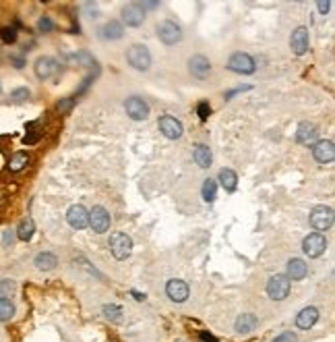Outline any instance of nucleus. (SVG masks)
<instances>
[{"instance_id":"4c0bfd02","label":"nucleus","mask_w":335,"mask_h":342,"mask_svg":"<svg viewBox=\"0 0 335 342\" xmlns=\"http://www.w3.org/2000/svg\"><path fill=\"white\" fill-rule=\"evenodd\" d=\"M317 8H319L321 15H327V10L331 8V2H327V0H319V2H317Z\"/></svg>"},{"instance_id":"dca6fc26","label":"nucleus","mask_w":335,"mask_h":342,"mask_svg":"<svg viewBox=\"0 0 335 342\" xmlns=\"http://www.w3.org/2000/svg\"><path fill=\"white\" fill-rule=\"evenodd\" d=\"M56 73H58V62H56L54 58H50V56L37 58V62H35V75H37V79H50Z\"/></svg>"},{"instance_id":"72a5a7b5","label":"nucleus","mask_w":335,"mask_h":342,"mask_svg":"<svg viewBox=\"0 0 335 342\" xmlns=\"http://www.w3.org/2000/svg\"><path fill=\"white\" fill-rule=\"evenodd\" d=\"M197 114H199L201 120H207V118H209V114H211V106H209V102H199V106H197Z\"/></svg>"},{"instance_id":"c03bdc74","label":"nucleus","mask_w":335,"mask_h":342,"mask_svg":"<svg viewBox=\"0 0 335 342\" xmlns=\"http://www.w3.org/2000/svg\"><path fill=\"white\" fill-rule=\"evenodd\" d=\"M133 295H135V299H137V301H145V295H141V293H137V291H135Z\"/></svg>"},{"instance_id":"412c9836","label":"nucleus","mask_w":335,"mask_h":342,"mask_svg":"<svg viewBox=\"0 0 335 342\" xmlns=\"http://www.w3.org/2000/svg\"><path fill=\"white\" fill-rule=\"evenodd\" d=\"M306 274H309V268H306V264L302 262V259L294 257L288 262V280H302Z\"/></svg>"},{"instance_id":"a19ab883","label":"nucleus","mask_w":335,"mask_h":342,"mask_svg":"<svg viewBox=\"0 0 335 342\" xmlns=\"http://www.w3.org/2000/svg\"><path fill=\"white\" fill-rule=\"evenodd\" d=\"M12 239H15V237H12V232L6 230L4 232V245H6V247H8V245H12Z\"/></svg>"},{"instance_id":"423d86ee","label":"nucleus","mask_w":335,"mask_h":342,"mask_svg":"<svg viewBox=\"0 0 335 342\" xmlns=\"http://www.w3.org/2000/svg\"><path fill=\"white\" fill-rule=\"evenodd\" d=\"M267 295L273 301H284L290 295V280L286 276H282V274L271 276L267 282Z\"/></svg>"},{"instance_id":"4468645a","label":"nucleus","mask_w":335,"mask_h":342,"mask_svg":"<svg viewBox=\"0 0 335 342\" xmlns=\"http://www.w3.org/2000/svg\"><path fill=\"white\" fill-rule=\"evenodd\" d=\"M166 293L174 303H184L188 299V284L184 280H170L166 284Z\"/></svg>"},{"instance_id":"5701e85b","label":"nucleus","mask_w":335,"mask_h":342,"mask_svg":"<svg viewBox=\"0 0 335 342\" xmlns=\"http://www.w3.org/2000/svg\"><path fill=\"white\" fill-rule=\"evenodd\" d=\"M35 268L37 270H41V272H50V270H54L56 268V264H58V257H56L54 253H48V251H44V253H37L35 255Z\"/></svg>"},{"instance_id":"0eeeda50","label":"nucleus","mask_w":335,"mask_h":342,"mask_svg":"<svg viewBox=\"0 0 335 342\" xmlns=\"http://www.w3.org/2000/svg\"><path fill=\"white\" fill-rule=\"evenodd\" d=\"M110 224H112V218H110L108 210L102 208V205H95V208L89 212V226L97 232V235H104L106 230H110Z\"/></svg>"},{"instance_id":"9d476101","label":"nucleus","mask_w":335,"mask_h":342,"mask_svg":"<svg viewBox=\"0 0 335 342\" xmlns=\"http://www.w3.org/2000/svg\"><path fill=\"white\" fill-rule=\"evenodd\" d=\"M160 131L168 137V139H180L182 137V133H184V129H182V122H180L178 118H174V116H162L160 118Z\"/></svg>"},{"instance_id":"f3484780","label":"nucleus","mask_w":335,"mask_h":342,"mask_svg":"<svg viewBox=\"0 0 335 342\" xmlns=\"http://www.w3.org/2000/svg\"><path fill=\"white\" fill-rule=\"evenodd\" d=\"M317 137H319V129L313 125V122H300L298 131H296V139L302 145H313L317 143Z\"/></svg>"},{"instance_id":"58836bf2","label":"nucleus","mask_w":335,"mask_h":342,"mask_svg":"<svg viewBox=\"0 0 335 342\" xmlns=\"http://www.w3.org/2000/svg\"><path fill=\"white\" fill-rule=\"evenodd\" d=\"M246 89H250V87H248V85H244V87H236V89L228 91V93H226V100H232V98H234V95H236V93H240V91H246Z\"/></svg>"},{"instance_id":"ddd939ff","label":"nucleus","mask_w":335,"mask_h":342,"mask_svg":"<svg viewBox=\"0 0 335 342\" xmlns=\"http://www.w3.org/2000/svg\"><path fill=\"white\" fill-rule=\"evenodd\" d=\"M188 71L197 79H207L209 73H211V62H209V58H205L203 54H197V56H192L188 60Z\"/></svg>"},{"instance_id":"473e14b6","label":"nucleus","mask_w":335,"mask_h":342,"mask_svg":"<svg viewBox=\"0 0 335 342\" xmlns=\"http://www.w3.org/2000/svg\"><path fill=\"white\" fill-rule=\"evenodd\" d=\"M37 29H39V31H44V33H50V31L54 29L52 19H50V17H41V19L37 21Z\"/></svg>"},{"instance_id":"4be33fe9","label":"nucleus","mask_w":335,"mask_h":342,"mask_svg":"<svg viewBox=\"0 0 335 342\" xmlns=\"http://www.w3.org/2000/svg\"><path fill=\"white\" fill-rule=\"evenodd\" d=\"M192 158L194 162L199 164V168H209L211 166V162H213V156H211V149H209L207 145L199 143V145H194V152H192Z\"/></svg>"},{"instance_id":"393cba45","label":"nucleus","mask_w":335,"mask_h":342,"mask_svg":"<svg viewBox=\"0 0 335 342\" xmlns=\"http://www.w3.org/2000/svg\"><path fill=\"white\" fill-rule=\"evenodd\" d=\"M124 35V27L118 21H108L102 27V37L104 39H120Z\"/></svg>"},{"instance_id":"ea45409f","label":"nucleus","mask_w":335,"mask_h":342,"mask_svg":"<svg viewBox=\"0 0 335 342\" xmlns=\"http://www.w3.org/2000/svg\"><path fill=\"white\" fill-rule=\"evenodd\" d=\"M201 340H205V342H217V338H215V336L207 334V332H201Z\"/></svg>"},{"instance_id":"a211bd4d","label":"nucleus","mask_w":335,"mask_h":342,"mask_svg":"<svg viewBox=\"0 0 335 342\" xmlns=\"http://www.w3.org/2000/svg\"><path fill=\"white\" fill-rule=\"evenodd\" d=\"M122 19H124V23L131 25V27H139V25H143V21H145V12H143V8L139 4H129V6L122 8Z\"/></svg>"},{"instance_id":"c9c22d12","label":"nucleus","mask_w":335,"mask_h":342,"mask_svg":"<svg viewBox=\"0 0 335 342\" xmlns=\"http://www.w3.org/2000/svg\"><path fill=\"white\" fill-rule=\"evenodd\" d=\"M73 104H75V100H73V98H66V100L58 102V106H56V108H58V112H68V110L73 108Z\"/></svg>"},{"instance_id":"6e6552de","label":"nucleus","mask_w":335,"mask_h":342,"mask_svg":"<svg viewBox=\"0 0 335 342\" xmlns=\"http://www.w3.org/2000/svg\"><path fill=\"white\" fill-rule=\"evenodd\" d=\"M311 224L315 230H329L333 224V210L327 205H317L311 212Z\"/></svg>"},{"instance_id":"6ab92c4d","label":"nucleus","mask_w":335,"mask_h":342,"mask_svg":"<svg viewBox=\"0 0 335 342\" xmlns=\"http://www.w3.org/2000/svg\"><path fill=\"white\" fill-rule=\"evenodd\" d=\"M317 322H319V309L317 307H306L296 316V326L300 330H311Z\"/></svg>"},{"instance_id":"f8f14e48","label":"nucleus","mask_w":335,"mask_h":342,"mask_svg":"<svg viewBox=\"0 0 335 342\" xmlns=\"http://www.w3.org/2000/svg\"><path fill=\"white\" fill-rule=\"evenodd\" d=\"M290 48H292V52H294V54H298V56H302V54L309 52V29H306V27H298V29L292 33Z\"/></svg>"},{"instance_id":"bb28decb","label":"nucleus","mask_w":335,"mask_h":342,"mask_svg":"<svg viewBox=\"0 0 335 342\" xmlns=\"http://www.w3.org/2000/svg\"><path fill=\"white\" fill-rule=\"evenodd\" d=\"M27 164H29V156H27L25 152H17L8 160V170L10 172H19V170H23L27 166Z\"/></svg>"},{"instance_id":"7ed1b4c3","label":"nucleus","mask_w":335,"mask_h":342,"mask_svg":"<svg viewBox=\"0 0 335 342\" xmlns=\"http://www.w3.org/2000/svg\"><path fill=\"white\" fill-rule=\"evenodd\" d=\"M110 251L116 259H127L133 251V239L129 235H124V232H116L110 239Z\"/></svg>"},{"instance_id":"39448f33","label":"nucleus","mask_w":335,"mask_h":342,"mask_svg":"<svg viewBox=\"0 0 335 342\" xmlns=\"http://www.w3.org/2000/svg\"><path fill=\"white\" fill-rule=\"evenodd\" d=\"M325 249H327V239L321 235V232H313V235H309L302 241V251H304V255H309V257L323 255Z\"/></svg>"},{"instance_id":"c756f323","label":"nucleus","mask_w":335,"mask_h":342,"mask_svg":"<svg viewBox=\"0 0 335 342\" xmlns=\"http://www.w3.org/2000/svg\"><path fill=\"white\" fill-rule=\"evenodd\" d=\"M104 316L112 322H120L122 320V309L118 305H106L104 307Z\"/></svg>"},{"instance_id":"37998d69","label":"nucleus","mask_w":335,"mask_h":342,"mask_svg":"<svg viewBox=\"0 0 335 342\" xmlns=\"http://www.w3.org/2000/svg\"><path fill=\"white\" fill-rule=\"evenodd\" d=\"M12 62H15V66H17V68H23V64H25V62H23V58H17V56H12Z\"/></svg>"},{"instance_id":"e433bc0d","label":"nucleus","mask_w":335,"mask_h":342,"mask_svg":"<svg viewBox=\"0 0 335 342\" xmlns=\"http://www.w3.org/2000/svg\"><path fill=\"white\" fill-rule=\"evenodd\" d=\"M273 342H296V334H292V332H284V334H279Z\"/></svg>"},{"instance_id":"9b49d317","label":"nucleus","mask_w":335,"mask_h":342,"mask_svg":"<svg viewBox=\"0 0 335 342\" xmlns=\"http://www.w3.org/2000/svg\"><path fill=\"white\" fill-rule=\"evenodd\" d=\"M66 220L73 228L83 230L89 224V212L83 208V205H73V208H68V212H66Z\"/></svg>"},{"instance_id":"1a4fd4ad","label":"nucleus","mask_w":335,"mask_h":342,"mask_svg":"<svg viewBox=\"0 0 335 342\" xmlns=\"http://www.w3.org/2000/svg\"><path fill=\"white\" fill-rule=\"evenodd\" d=\"M124 108H127V114L133 120H145L149 116V104L143 98H137V95L129 98L127 104H124Z\"/></svg>"},{"instance_id":"f03ea898","label":"nucleus","mask_w":335,"mask_h":342,"mask_svg":"<svg viewBox=\"0 0 335 342\" xmlns=\"http://www.w3.org/2000/svg\"><path fill=\"white\" fill-rule=\"evenodd\" d=\"M228 68L234 73H240V75H253L257 71V64H255L253 56H248L244 52H236L228 60Z\"/></svg>"},{"instance_id":"2eb2a0df","label":"nucleus","mask_w":335,"mask_h":342,"mask_svg":"<svg viewBox=\"0 0 335 342\" xmlns=\"http://www.w3.org/2000/svg\"><path fill=\"white\" fill-rule=\"evenodd\" d=\"M313 156L319 164H329L335 158V145L333 141H317L313 147Z\"/></svg>"},{"instance_id":"7c9ffc66","label":"nucleus","mask_w":335,"mask_h":342,"mask_svg":"<svg viewBox=\"0 0 335 342\" xmlns=\"http://www.w3.org/2000/svg\"><path fill=\"white\" fill-rule=\"evenodd\" d=\"M0 37H2L4 44H15V42H17V31H15V27H2V29H0Z\"/></svg>"},{"instance_id":"c85d7f7f","label":"nucleus","mask_w":335,"mask_h":342,"mask_svg":"<svg viewBox=\"0 0 335 342\" xmlns=\"http://www.w3.org/2000/svg\"><path fill=\"white\" fill-rule=\"evenodd\" d=\"M15 316V305L10 303V299H0V322H8Z\"/></svg>"},{"instance_id":"aec40b11","label":"nucleus","mask_w":335,"mask_h":342,"mask_svg":"<svg viewBox=\"0 0 335 342\" xmlns=\"http://www.w3.org/2000/svg\"><path fill=\"white\" fill-rule=\"evenodd\" d=\"M259 326V320H257V316L255 313H242V316L236 320V332L238 334H248V332H253L255 328Z\"/></svg>"},{"instance_id":"f257e3e1","label":"nucleus","mask_w":335,"mask_h":342,"mask_svg":"<svg viewBox=\"0 0 335 342\" xmlns=\"http://www.w3.org/2000/svg\"><path fill=\"white\" fill-rule=\"evenodd\" d=\"M127 60L137 71H147L151 66V52L143 44H133L127 52Z\"/></svg>"},{"instance_id":"cd10ccee","label":"nucleus","mask_w":335,"mask_h":342,"mask_svg":"<svg viewBox=\"0 0 335 342\" xmlns=\"http://www.w3.org/2000/svg\"><path fill=\"white\" fill-rule=\"evenodd\" d=\"M201 195H203V199H205L207 203H213L215 197H217V185H215V181L207 179V181L203 183V187H201Z\"/></svg>"},{"instance_id":"f704fd0d","label":"nucleus","mask_w":335,"mask_h":342,"mask_svg":"<svg viewBox=\"0 0 335 342\" xmlns=\"http://www.w3.org/2000/svg\"><path fill=\"white\" fill-rule=\"evenodd\" d=\"M10 95H12V100H15V102H23V100L29 98V89H27V87H19V89L12 91Z\"/></svg>"},{"instance_id":"79ce46f5","label":"nucleus","mask_w":335,"mask_h":342,"mask_svg":"<svg viewBox=\"0 0 335 342\" xmlns=\"http://www.w3.org/2000/svg\"><path fill=\"white\" fill-rule=\"evenodd\" d=\"M139 6H141V8H156V6H160V2H143Z\"/></svg>"},{"instance_id":"20e7f679","label":"nucleus","mask_w":335,"mask_h":342,"mask_svg":"<svg viewBox=\"0 0 335 342\" xmlns=\"http://www.w3.org/2000/svg\"><path fill=\"white\" fill-rule=\"evenodd\" d=\"M158 37L166 46H174L182 39V29H180V25L174 21H164L158 27Z\"/></svg>"},{"instance_id":"2f4dec72","label":"nucleus","mask_w":335,"mask_h":342,"mask_svg":"<svg viewBox=\"0 0 335 342\" xmlns=\"http://www.w3.org/2000/svg\"><path fill=\"white\" fill-rule=\"evenodd\" d=\"M15 293V282L12 280H0V299H8Z\"/></svg>"},{"instance_id":"b1692460","label":"nucleus","mask_w":335,"mask_h":342,"mask_svg":"<svg viewBox=\"0 0 335 342\" xmlns=\"http://www.w3.org/2000/svg\"><path fill=\"white\" fill-rule=\"evenodd\" d=\"M219 183L228 193H232V191H236V187H238V176H236V172L230 168H221L219 170Z\"/></svg>"},{"instance_id":"a878e982","label":"nucleus","mask_w":335,"mask_h":342,"mask_svg":"<svg viewBox=\"0 0 335 342\" xmlns=\"http://www.w3.org/2000/svg\"><path fill=\"white\" fill-rule=\"evenodd\" d=\"M33 232H35V224H33L31 218H25V220H21V224H19V228H17V237H19L21 241H25V243L31 241Z\"/></svg>"}]
</instances>
